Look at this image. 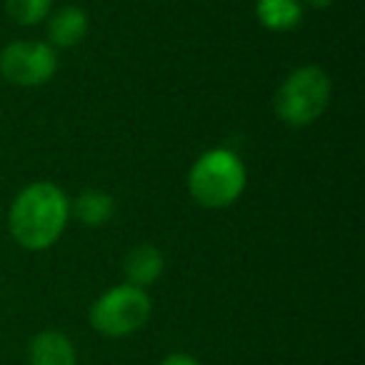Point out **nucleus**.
Here are the masks:
<instances>
[{"instance_id": "obj_1", "label": "nucleus", "mask_w": 365, "mask_h": 365, "mask_svg": "<svg viewBox=\"0 0 365 365\" xmlns=\"http://www.w3.org/2000/svg\"><path fill=\"white\" fill-rule=\"evenodd\" d=\"M71 220V200L56 182H31L16 195L8 213V230L26 250H48L61 240Z\"/></svg>"}, {"instance_id": "obj_2", "label": "nucleus", "mask_w": 365, "mask_h": 365, "mask_svg": "<svg viewBox=\"0 0 365 365\" xmlns=\"http://www.w3.org/2000/svg\"><path fill=\"white\" fill-rule=\"evenodd\" d=\"M245 180V163L228 148H213L193 163L188 173V190L198 205L218 210L233 205L243 195Z\"/></svg>"}, {"instance_id": "obj_3", "label": "nucleus", "mask_w": 365, "mask_h": 365, "mask_svg": "<svg viewBox=\"0 0 365 365\" xmlns=\"http://www.w3.org/2000/svg\"><path fill=\"white\" fill-rule=\"evenodd\" d=\"M330 96H333V83L328 73L320 66H300L275 91L273 110L285 125L305 128L323 115Z\"/></svg>"}, {"instance_id": "obj_4", "label": "nucleus", "mask_w": 365, "mask_h": 365, "mask_svg": "<svg viewBox=\"0 0 365 365\" xmlns=\"http://www.w3.org/2000/svg\"><path fill=\"white\" fill-rule=\"evenodd\" d=\"M150 313V295L130 283H120L98 295L96 303L91 305L88 320L103 338H128L145 328Z\"/></svg>"}, {"instance_id": "obj_5", "label": "nucleus", "mask_w": 365, "mask_h": 365, "mask_svg": "<svg viewBox=\"0 0 365 365\" xmlns=\"http://www.w3.org/2000/svg\"><path fill=\"white\" fill-rule=\"evenodd\" d=\"M56 71L58 53L46 41H13L0 51V76L13 86H46Z\"/></svg>"}, {"instance_id": "obj_6", "label": "nucleus", "mask_w": 365, "mask_h": 365, "mask_svg": "<svg viewBox=\"0 0 365 365\" xmlns=\"http://www.w3.org/2000/svg\"><path fill=\"white\" fill-rule=\"evenodd\" d=\"M31 365H78V350L61 330H41L28 345Z\"/></svg>"}, {"instance_id": "obj_7", "label": "nucleus", "mask_w": 365, "mask_h": 365, "mask_svg": "<svg viewBox=\"0 0 365 365\" xmlns=\"http://www.w3.org/2000/svg\"><path fill=\"white\" fill-rule=\"evenodd\" d=\"M165 270V258L163 253L150 243H140L125 255L123 260V273H125V283L135 285V288L145 290L153 285Z\"/></svg>"}, {"instance_id": "obj_8", "label": "nucleus", "mask_w": 365, "mask_h": 365, "mask_svg": "<svg viewBox=\"0 0 365 365\" xmlns=\"http://www.w3.org/2000/svg\"><path fill=\"white\" fill-rule=\"evenodd\" d=\"M88 13L83 8L66 6L56 11L48 21V43L53 48H73L86 38Z\"/></svg>"}, {"instance_id": "obj_9", "label": "nucleus", "mask_w": 365, "mask_h": 365, "mask_svg": "<svg viewBox=\"0 0 365 365\" xmlns=\"http://www.w3.org/2000/svg\"><path fill=\"white\" fill-rule=\"evenodd\" d=\"M255 18L260 26L273 33L293 31L303 21V3L300 0H258Z\"/></svg>"}, {"instance_id": "obj_10", "label": "nucleus", "mask_w": 365, "mask_h": 365, "mask_svg": "<svg viewBox=\"0 0 365 365\" xmlns=\"http://www.w3.org/2000/svg\"><path fill=\"white\" fill-rule=\"evenodd\" d=\"M71 213L81 220L83 225H103L115 213V200L106 190H83L71 203Z\"/></svg>"}, {"instance_id": "obj_11", "label": "nucleus", "mask_w": 365, "mask_h": 365, "mask_svg": "<svg viewBox=\"0 0 365 365\" xmlns=\"http://www.w3.org/2000/svg\"><path fill=\"white\" fill-rule=\"evenodd\" d=\"M53 0H6V11L18 26H38L51 16Z\"/></svg>"}, {"instance_id": "obj_12", "label": "nucleus", "mask_w": 365, "mask_h": 365, "mask_svg": "<svg viewBox=\"0 0 365 365\" xmlns=\"http://www.w3.org/2000/svg\"><path fill=\"white\" fill-rule=\"evenodd\" d=\"M158 365H203V363L188 353H170V355H165Z\"/></svg>"}, {"instance_id": "obj_13", "label": "nucleus", "mask_w": 365, "mask_h": 365, "mask_svg": "<svg viewBox=\"0 0 365 365\" xmlns=\"http://www.w3.org/2000/svg\"><path fill=\"white\" fill-rule=\"evenodd\" d=\"M310 8H318V11H325V8H330L335 3V0H305Z\"/></svg>"}]
</instances>
